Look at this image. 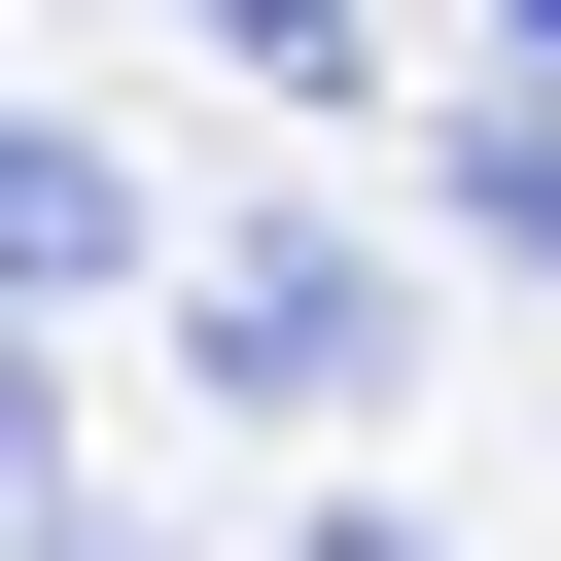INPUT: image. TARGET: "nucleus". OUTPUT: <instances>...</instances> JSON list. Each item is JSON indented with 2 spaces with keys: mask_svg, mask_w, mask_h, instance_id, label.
I'll use <instances>...</instances> for the list:
<instances>
[{
  "mask_svg": "<svg viewBox=\"0 0 561 561\" xmlns=\"http://www.w3.org/2000/svg\"><path fill=\"white\" fill-rule=\"evenodd\" d=\"M175 351H210V386H245V421H386V351H421V316H386V280H351V245H316V210H245V245H210V280H175Z\"/></svg>",
  "mask_w": 561,
  "mask_h": 561,
  "instance_id": "1",
  "label": "nucleus"
},
{
  "mask_svg": "<svg viewBox=\"0 0 561 561\" xmlns=\"http://www.w3.org/2000/svg\"><path fill=\"white\" fill-rule=\"evenodd\" d=\"M0 280H35V316H105V280H140V175H105V140H70V105H35V140H0Z\"/></svg>",
  "mask_w": 561,
  "mask_h": 561,
  "instance_id": "2",
  "label": "nucleus"
},
{
  "mask_svg": "<svg viewBox=\"0 0 561 561\" xmlns=\"http://www.w3.org/2000/svg\"><path fill=\"white\" fill-rule=\"evenodd\" d=\"M456 245H526V280H561V105H456Z\"/></svg>",
  "mask_w": 561,
  "mask_h": 561,
  "instance_id": "3",
  "label": "nucleus"
},
{
  "mask_svg": "<svg viewBox=\"0 0 561 561\" xmlns=\"http://www.w3.org/2000/svg\"><path fill=\"white\" fill-rule=\"evenodd\" d=\"M175 35H210V70H280V105H351V70H386V0H175Z\"/></svg>",
  "mask_w": 561,
  "mask_h": 561,
  "instance_id": "4",
  "label": "nucleus"
},
{
  "mask_svg": "<svg viewBox=\"0 0 561 561\" xmlns=\"http://www.w3.org/2000/svg\"><path fill=\"white\" fill-rule=\"evenodd\" d=\"M316 561H456V526H421V491H316Z\"/></svg>",
  "mask_w": 561,
  "mask_h": 561,
  "instance_id": "5",
  "label": "nucleus"
},
{
  "mask_svg": "<svg viewBox=\"0 0 561 561\" xmlns=\"http://www.w3.org/2000/svg\"><path fill=\"white\" fill-rule=\"evenodd\" d=\"M491 35H526V105H561V0H491Z\"/></svg>",
  "mask_w": 561,
  "mask_h": 561,
  "instance_id": "6",
  "label": "nucleus"
}]
</instances>
